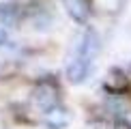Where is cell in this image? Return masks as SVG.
I'll return each instance as SVG.
<instances>
[{
  "mask_svg": "<svg viewBox=\"0 0 131 129\" xmlns=\"http://www.w3.org/2000/svg\"><path fill=\"white\" fill-rule=\"evenodd\" d=\"M30 99L35 103V107H39L41 112H52L58 103V84L52 82V80H41L32 88Z\"/></svg>",
  "mask_w": 131,
  "mask_h": 129,
  "instance_id": "cell-1",
  "label": "cell"
},
{
  "mask_svg": "<svg viewBox=\"0 0 131 129\" xmlns=\"http://www.w3.org/2000/svg\"><path fill=\"white\" fill-rule=\"evenodd\" d=\"M75 50H78V56H80V58L92 60L95 54L99 52V37H97L92 30H86L84 35H82V39H80V43H78Z\"/></svg>",
  "mask_w": 131,
  "mask_h": 129,
  "instance_id": "cell-2",
  "label": "cell"
},
{
  "mask_svg": "<svg viewBox=\"0 0 131 129\" xmlns=\"http://www.w3.org/2000/svg\"><path fill=\"white\" fill-rule=\"evenodd\" d=\"M88 71H90V60L75 56L67 67V78L71 84H82L86 80V75H88Z\"/></svg>",
  "mask_w": 131,
  "mask_h": 129,
  "instance_id": "cell-3",
  "label": "cell"
},
{
  "mask_svg": "<svg viewBox=\"0 0 131 129\" xmlns=\"http://www.w3.org/2000/svg\"><path fill=\"white\" fill-rule=\"evenodd\" d=\"M62 4H64L67 13L73 19H78V22L88 19V13H90V2L88 0H62Z\"/></svg>",
  "mask_w": 131,
  "mask_h": 129,
  "instance_id": "cell-4",
  "label": "cell"
},
{
  "mask_svg": "<svg viewBox=\"0 0 131 129\" xmlns=\"http://www.w3.org/2000/svg\"><path fill=\"white\" fill-rule=\"evenodd\" d=\"M105 88L110 93H123L127 88V75L121 69H110L105 75Z\"/></svg>",
  "mask_w": 131,
  "mask_h": 129,
  "instance_id": "cell-5",
  "label": "cell"
},
{
  "mask_svg": "<svg viewBox=\"0 0 131 129\" xmlns=\"http://www.w3.org/2000/svg\"><path fill=\"white\" fill-rule=\"evenodd\" d=\"M90 2V9L97 11V13H103V15H116L118 11L123 9L125 0H88Z\"/></svg>",
  "mask_w": 131,
  "mask_h": 129,
  "instance_id": "cell-6",
  "label": "cell"
},
{
  "mask_svg": "<svg viewBox=\"0 0 131 129\" xmlns=\"http://www.w3.org/2000/svg\"><path fill=\"white\" fill-rule=\"evenodd\" d=\"M19 9L15 7V4H4L0 2V24L4 26H15L19 22Z\"/></svg>",
  "mask_w": 131,
  "mask_h": 129,
  "instance_id": "cell-7",
  "label": "cell"
},
{
  "mask_svg": "<svg viewBox=\"0 0 131 129\" xmlns=\"http://www.w3.org/2000/svg\"><path fill=\"white\" fill-rule=\"evenodd\" d=\"M45 123H47L50 129H62L64 125H67V112L60 110V107H54L52 112H47Z\"/></svg>",
  "mask_w": 131,
  "mask_h": 129,
  "instance_id": "cell-8",
  "label": "cell"
},
{
  "mask_svg": "<svg viewBox=\"0 0 131 129\" xmlns=\"http://www.w3.org/2000/svg\"><path fill=\"white\" fill-rule=\"evenodd\" d=\"M88 129H110V125L105 121H92V123H88Z\"/></svg>",
  "mask_w": 131,
  "mask_h": 129,
  "instance_id": "cell-9",
  "label": "cell"
},
{
  "mask_svg": "<svg viewBox=\"0 0 131 129\" xmlns=\"http://www.w3.org/2000/svg\"><path fill=\"white\" fill-rule=\"evenodd\" d=\"M112 129H129V125H127L125 121H116V123H114V127H112Z\"/></svg>",
  "mask_w": 131,
  "mask_h": 129,
  "instance_id": "cell-10",
  "label": "cell"
},
{
  "mask_svg": "<svg viewBox=\"0 0 131 129\" xmlns=\"http://www.w3.org/2000/svg\"><path fill=\"white\" fill-rule=\"evenodd\" d=\"M4 41H7V32L0 28V45H4Z\"/></svg>",
  "mask_w": 131,
  "mask_h": 129,
  "instance_id": "cell-11",
  "label": "cell"
}]
</instances>
